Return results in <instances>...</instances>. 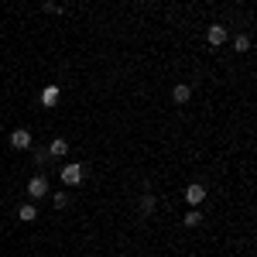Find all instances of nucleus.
I'll use <instances>...</instances> for the list:
<instances>
[{"mask_svg": "<svg viewBox=\"0 0 257 257\" xmlns=\"http://www.w3.org/2000/svg\"><path fill=\"white\" fill-rule=\"evenodd\" d=\"M62 182H65V185H79L82 182V165L79 161H69V165L62 168Z\"/></svg>", "mask_w": 257, "mask_h": 257, "instance_id": "2", "label": "nucleus"}, {"mask_svg": "<svg viewBox=\"0 0 257 257\" xmlns=\"http://www.w3.org/2000/svg\"><path fill=\"white\" fill-rule=\"evenodd\" d=\"M202 199H206V185H199V182H192V185L185 189V202H189V206H199Z\"/></svg>", "mask_w": 257, "mask_h": 257, "instance_id": "5", "label": "nucleus"}, {"mask_svg": "<svg viewBox=\"0 0 257 257\" xmlns=\"http://www.w3.org/2000/svg\"><path fill=\"white\" fill-rule=\"evenodd\" d=\"M35 216H38V206H35V202H24V206H18V219H21V223H31Z\"/></svg>", "mask_w": 257, "mask_h": 257, "instance_id": "8", "label": "nucleus"}, {"mask_svg": "<svg viewBox=\"0 0 257 257\" xmlns=\"http://www.w3.org/2000/svg\"><path fill=\"white\" fill-rule=\"evenodd\" d=\"M206 41H209L213 48H223V45L230 41V31H226L223 24H209V31H206Z\"/></svg>", "mask_w": 257, "mask_h": 257, "instance_id": "1", "label": "nucleus"}, {"mask_svg": "<svg viewBox=\"0 0 257 257\" xmlns=\"http://www.w3.org/2000/svg\"><path fill=\"white\" fill-rule=\"evenodd\" d=\"M233 48H237V52H250V35H237Z\"/></svg>", "mask_w": 257, "mask_h": 257, "instance_id": "12", "label": "nucleus"}, {"mask_svg": "<svg viewBox=\"0 0 257 257\" xmlns=\"http://www.w3.org/2000/svg\"><path fill=\"white\" fill-rule=\"evenodd\" d=\"M65 155H69V144H65L62 138H55L52 144H48V158H65Z\"/></svg>", "mask_w": 257, "mask_h": 257, "instance_id": "7", "label": "nucleus"}, {"mask_svg": "<svg viewBox=\"0 0 257 257\" xmlns=\"http://www.w3.org/2000/svg\"><path fill=\"white\" fill-rule=\"evenodd\" d=\"M182 223H185V226H199V223H202V213H196V206H192V209L182 216Z\"/></svg>", "mask_w": 257, "mask_h": 257, "instance_id": "11", "label": "nucleus"}, {"mask_svg": "<svg viewBox=\"0 0 257 257\" xmlns=\"http://www.w3.org/2000/svg\"><path fill=\"white\" fill-rule=\"evenodd\" d=\"M48 161V151H35V165H45Z\"/></svg>", "mask_w": 257, "mask_h": 257, "instance_id": "14", "label": "nucleus"}, {"mask_svg": "<svg viewBox=\"0 0 257 257\" xmlns=\"http://www.w3.org/2000/svg\"><path fill=\"white\" fill-rule=\"evenodd\" d=\"M31 141H35V138H31V131H21V127H18V131H11V148H14V151H28Z\"/></svg>", "mask_w": 257, "mask_h": 257, "instance_id": "4", "label": "nucleus"}, {"mask_svg": "<svg viewBox=\"0 0 257 257\" xmlns=\"http://www.w3.org/2000/svg\"><path fill=\"white\" fill-rule=\"evenodd\" d=\"M41 103H45V106H55V103H59V86H45V89H41Z\"/></svg>", "mask_w": 257, "mask_h": 257, "instance_id": "9", "label": "nucleus"}, {"mask_svg": "<svg viewBox=\"0 0 257 257\" xmlns=\"http://www.w3.org/2000/svg\"><path fill=\"white\" fill-rule=\"evenodd\" d=\"M52 206H55V209H65V206H69V196H65V192H55V196H52Z\"/></svg>", "mask_w": 257, "mask_h": 257, "instance_id": "13", "label": "nucleus"}, {"mask_svg": "<svg viewBox=\"0 0 257 257\" xmlns=\"http://www.w3.org/2000/svg\"><path fill=\"white\" fill-rule=\"evenodd\" d=\"M138 209H141V216H151V213L158 209V199L151 196V192H144V196H141V202H138Z\"/></svg>", "mask_w": 257, "mask_h": 257, "instance_id": "6", "label": "nucleus"}, {"mask_svg": "<svg viewBox=\"0 0 257 257\" xmlns=\"http://www.w3.org/2000/svg\"><path fill=\"white\" fill-rule=\"evenodd\" d=\"M45 192H48V182H45V175H35L31 182H28V196H31V202L45 199Z\"/></svg>", "mask_w": 257, "mask_h": 257, "instance_id": "3", "label": "nucleus"}, {"mask_svg": "<svg viewBox=\"0 0 257 257\" xmlns=\"http://www.w3.org/2000/svg\"><path fill=\"white\" fill-rule=\"evenodd\" d=\"M189 96H192V89H189L185 82H178L175 89H172V99H175V103H189Z\"/></svg>", "mask_w": 257, "mask_h": 257, "instance_id": "10", "label": "nucleus"}]
</instances>
